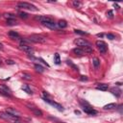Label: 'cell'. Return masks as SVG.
Returning a JSON list of instances; mask_svg holds the SVG:
<instances>
[{"mask_svg":"<svg viewBox=\"0 0 123 123\" xmlns=\"http://www.w3.org/2000/svg\"><path fill=\"white\" fill-rule=\"evenodd\" d=\"M0 117L3 118V119H5V120L11 121V122H13V123H19V118H18V116L10 114H8V113H0Z\"/></svg>","mask_w":123,"mask_h":123,"instance_id":"cell-1","label":"cell"},{"mask_svg":"<svg viewBox=\"0 0 123 123\" xmlns=\"http://www.w3.org/2000/svg\"><path fill=\"white\" fill-rule=\"evenodd\" d=\"M82 109H83V111H84L86 114H90V115H94V114H97V112H96L88 103H87V102H85V103L82 102Z\"/></svg>","mask_w":123,"mask_h":123,"instance_id":"cell-2","label":"cell"},{"mask_svg":"<svg viewBox=\"0 0 123 123\" xmlns=\"http://www.w3.org/2000/svg\"><path fill=\"white\" fill-rule=\"evenodd\" d=\"M27 39L29 40L30 42H34V43H44L46 41V39L40 35H31Z\"/></svg>","mask_w":123,"mask_h":123,"instance_id":"cell-3","label":"cell"},{"mask_svg":"<svg viewBox=\"0 0 123 123\" xmlns=\"http://www.w3.org/2000/svg\"><path fill=\"white\" fill-rule=\"evenodd\" d=\"M18 7L21 8V9L29 10V11H33V12L38 11V8L35 5L31 4V3H28V2H19V3H18Z\"/></svg>","mask_w":123,"mask_h":123,"instance_id":"cell-4","label":"cell"},{"mask_svg":"<svg viewBox=\"0 0 123 123\" xmlns=\"http://www.w3.org/2000/svg\"><path fill=\"white\" fill-rule=\"evenodd\" d=\"M96 46H97V48L98 50L100 51L101 54H106L107 53V50H108V46H107V43L103 40H97L95 42Z\"/></svg>","mask_w":123,"mask_h":123,"instance_id":"cell-5","label":"cell"},{"mask_svg":"<svg viewBox=\"0 0 123 123\" xmlns=\"http://www.w3.org/2000/svg\"><path fill=\"white\" fill-rule=\"evenodd\" d=\"M19 49H20L21 51L27 53L28 55H30V54L32 55L33 52H34V48H33L30 44H22V43H20V44H19Z\"/></svg>","mask_w":123,"mask_h":123,"instance_id":"cell-6","label":"cell"},{"mask_svg":"<svg viewBox=\"0 0 123 123\" xmlns=\"http://www.w3.org/2000/svg\"><path fill=\"white\" fill-rule=\"evenodd\" d=\"M43 100H44L45 102L49 103L50 105H52L54 108H56L58 111H60V112H63V111H64V107H63V106L60 105V104H58V103H56V102H54V101H52V100H50L48 97H43Z\"/></svg>","mask_w":123,"mask_h":123,"instance_id":"cell-7","label":"cell"},{"mask_svg":"<svg viewBox=\"0 0 123 123\" xmlns=\"http://www.w3.org/2000/svg\"><path fill=\"white\" fill-rule=\"evenodd\" d=\"M0 94L5 97H11V89L4 85H0Z\"/></svg>","mask_w":123,"mask_h":123,"instance_id":"cell-8","label":"cell"},{"mask_svg":"<svg viewBox=\"0 0 123 123\" xmlns=\"http://www.w3.org/2000/svg\"><path fill=\"white\" fill-rule=\"evenodd\" d=\"M27 107L29 108V110L30 111H32L33 112V114H35V115H37V116H42V112L39 109V108H37V107H35L34 105H27Z\"/></svg>","mask_w":123,"mask_h":123,"instance_id":"cell-9","label":"cell"},{"mask_svg":"<svg viewBox=\"0 0 123 123\" xmlns=\"http://www.w3.org/2000/svg\"><path fill=\"white\" fill-rule=\"evenodd\" d=\"M74 42H75V44L80 46V47H83V46H91L90 43L85 39H77Z\"/></svg>","mask_w":123,"mask_h":123,"instance_id":"cell-10","label":"cell"},{"mask_svg":"<svg viewBox=\"0 0 123 123\" xmlns=\"http://www.w3.org/2000/svg\"><path fill=\"white\" fill-rule=\"evenodd\" d=\"M42 25H44V26H46L47 28H49V29H51V30H54V29H56V23H55V21L51 18L50 20H48V21H45V22H43V23H41Z\"/></svg>","mask_w":123,"mask_h":123,"instance_id":"cell-11","label":"cell"},{"mask_svg":"<svg viewBox=\"0 0 123 123\" xmlns=\"http://www.w3.org/2000/svg\"><path fill=\"white\" fill-rule=\"evenodd\" d=\"M111 92L114 94V95H115L116 97H119L120 95H121V89L120 88H113L112 89H111Z\"/></svg>","mask_w":123,"mask_h":123,"instance_id":"cell-12","label":"cell"},{"mask_svg":"<svg viewBox=\"0 0 123 123\" xmlns=\"http://www.w3.org/2000/svg\"><path fill=\"white\" fill-rule=\"evenodd\" d=\"M9 37L13 40H18L19 39V35L18 33H17L15 31H10L9 32Z\"/></svg>","mask_w":123,"mask_h":123,"instance_id":"cell-13","label":"cell"},{"mask_svg":"<svg viewBox=\"0 0 123 123\" xmlns=\"http://www.w3.org/2000/svg\"><path fill=\"white\" fill-rule=\"evenodd\" d=\"M57 25L59 26V28L65 29V28L67 27V22H66V20H64V19H61V20H59V22L57 23Z\"/></svg>","mask_w":123,"mask_h":123,"instance_id":"cell-14","label":"cell"},{"mask_svg":"<svg viewBox=\"0 0 123 123\" xmlns=\"http://www.w3.org/2000/svg\"><path fill=\"white\" fill-rule=\"evenodd\" d=\"M117 106H116V104H114V103H110V104H108V105H105L104 107H103V109L104 110H114V109H115Z\"/></svg>","mask_w":123,"mask_h":123,"instance_id":"cell-15","label":"cell"},{"mask_svg":"<svg viewBox=\"0 0 123 123\" xmlns=\"http://www.w3.org/2000/svg\"><path fill=\"white\" fill-rule=\"evenodd\" d=\"M6 113H8L10 114H13V115H15V116H19L20 115L19 112H18L17 110H13V109H7Z\"/></svg>","mask_w":123,"mask_h":123,"instance_id":"cell-16","label":"cell"},{"mask_svg":"<svg viewBox=\"0 0 123 123\" xmlns=\"http://www.w3.org/2000/svg\"><path fill=\"white\" fill-rule=\"evenodd\" d=\"M108 88H109V86H108L107 84H98V85L96 86V88H97V89H99V90H103V91L107 90Z\"/></svg>","mask_w":123,"mask_h":123,"instance_id":"cell-17","label":"cell"},{"mask_svg":"<svg viewBox=\"0 0 123 123\" xmlns=\"http://www.w3.org/2000/svg\"><path fill=\"white\" fill-rule=\"evenodd\" d=\"M80 48L84 51L85 54L86 53H92V51H93V49H92L91 46H83V47H80Z\"/></svg>","mask_w":123,"mask_h":123,"instance_id":"cell-18","label":"cell"},{"mask_svg":"<svg viewBox=\"0 0 123 123\" xmlns=\"http://www.w3.org/2000/svg\"><path fill=\"white\" fill-rule=\"evenodd\" d=\"M72 52H73L74 54H76V55H78V56H83V55H85L84 51H83L80 47H78V48H74V49L72 50Z\"/></svg>","mask_w":123,"mask_h":123,"instance_id":"cell-19","label":"cell"},{"mask_svg":"<svg viewBox=\"0 0 123 123\" xmlns=\"http://www.w3.org/2000/svg\"><path fill=\"white\" fill-rule=\"evenodd\" d=\"M7 25H9V26L18 25V21L15 20V18H10V19L7 20Z\"/></svg>","mask_w":123,"mask_h":123,"instance_id":"cell-20","label":"cell"},{"mask_svg":"<svg viewBox=\"0 0 123 123\" xmlns=\"http://www.w3.org/2000/svg\"><path fill=\"white\" fill-rule=\"evenodd\" d=\"M21 88H22L25 92H27L28 94H32V93H33V92H32V89H31V88H29V86H28V85H23Z\"/></svg>","mask_w":123,"mask_h":123,"instance_id":"cell-21","label":"cell"},{"mask_svg":"<svg viewBox=\"0 0 123 123\" xmlns=\"http://www.w3.org/2000/svg\"><path fill=\"white\" fill-rule=\"evenodd\" d=\"M35 69H36V71H38V72H40V73H42V72H44V68H43V66H41L40 65H35Z\"/></svg>","mask_w":123,"mask_h":123,"instance_id":"cell-22","label":"cell"},{"mask_svg":"<svg viewBox=\"0 0 123 123\" xmlns=\"http://www.w3.org/2000/svg\"><path fill=\"white\" fill-rule=\"evenodd\" d=\"M54 62L56 65H60L61 64V58H60V55L58 53H56L54 55Z\"/></svg>","mask_w":123,"mask_h":123,"instance_id":"cell-23","label":"cell"},{"mask_svg":"<svg viewBox=\"0 0 123 123\" xmlns=\"http://www.w3.org/2000/svg\"><path fill=\"white\" fill-rule=\"evenodd\" d=\"M92 64H93V66H94L95 68H98L99 66H100V61L97 58H94L93 60H92Z\"/></svg>","mask_w":123,"mask_h":123,"instance_id":"cell-24","label":"cell"},{"mask_svg":"<svg viewBox=\"0 0 123 123\" xmlns=\"http://www.w3.org/2000/svg\"><path fill=\"white\" fill-rule=\"evenodd\" d=\"M74 33H75V34H78V35H83V36H87V35H88V33H87V32H85V31L77 30V29H75V30H74Z\"/></svg>","mask_w":123,"mask_h":123,"instance_id":"cell-25","label":"cell"},{"mask_svg":"<svg viewBox=\"0 0 123 123\" xmlns=\"http://www.w3.org/2000/svg\"><path fill=\"white\" fill-rule=\"evenodd\" d=\"M18 14H19V17H20L21 18H28V14H27L26 13H24V12H19Z\"/></svg>","mask_w":123,"mask_h":123,"instance_id":"cell-26","label":"cell"},{"mask_svg":"<svg viewBox=\"0 0 123 123\" xmlns=\"http://www.w3.org/2000/svg\"><path fill=\"white\" fill-rule=\"evenodd\" d=\"M66 64H67V65H69V66H72V68H74V70H77V71H78V67H77L76 66H74V65L71 63V61L67 60V61H66Z\"/></svg>","mask_w":123,"mask_h":123,"instance_id":"cell-27","label":"cell"},{"mask_svg":"<svg viewBox=\"0 0 123 123\" xmlns=\"http://www.w3.org/2000/svg\"><path fill=\"white\" fill-rule=\"evenodd\" d=\"M72 4H73L76 8H80V7H81V5H82V4H81V2H79V1H73V2H72Z\"/></svg>","mask_w":123,"mask_h":123,"instance_id":"cell-28","label":"cell"},{"mask_svg":"<svg viewBox=\"0 0 123 123\" xmlns=\"http://www.w3.org/2000/svg\"><path fill=\"white\" fill-rule=\"evenodd\" d=\"M106 37H107L108 39H109V40H114V39H115V36L113 35V34H107Z\"/></svg>","mask_w":123,"mask_h":123,"instance_id":"cell-29","label":"cell"},{"mask_svg":"<svg viewBox=\"0 0 123 123\" xmlns=\"http://www.w3.org/2000/svg\"><path fill=\"white\" fill-rule=\"evenodd\" d=\"M39 61H40V62H41V63H42L43 65H45V66H47V67H49V65H48L47 63H46V62H45V61H44V60H43L42 58H39Z\"/></svg>","mask_w":123,"mask_h":123,"instance_id":"cell-30","label":"cell"},{"mask_svg":"<svg viewBox=\"0 0 123 123\" xmlns=\"http://www.w3.org/2000/svg\"><path fill=\"white\" fill-rule=\"evenodd\" d=\"M107 15H108L109 18H114V13H113V11H109V12L107 13Z\"/></svg>","mask_w":123,"mask_h":123,"instance_id":"cell-31","label":"cell"},{"mask_svg":"<svg viewBox=\"0 0 123 123\" xmlns=\"http://www.w3.org/2000/svg\"><path fill=\"white\" fill-rule=\"evenodd\" d=\"M6 64H7V65H14L15 63H14L13 60H7V61H6Z\"/></svg>","mask_w":123,"mask_h":123,"instance_id":"cell-32","label":"cell"},{"mask_svg":"<svg viewBox=\"0 0 123 123\" xmlns=\"http://www.w3.org/2000/svg\"><path fill=\"white\" fill-rule=\"evenodd\" d=\"M80 80L81 81H88V77L87 76H81L80 77Z\"/></svg>","mask_w":123,"mask_h":123,"instance_id":"cell-33","label":"cell"},{"mask_svg":"<svg viewBox=\"0 0 123 123\" xmlns=\"http://www.w3.org/2000/svg\"><path fill=\"white\" fill-rule=\"evenodd\" d=\"M24 79H27V80H31V76H29V75H24Z\"/></svg>","mask_w":123,"mask_h":123,"instance_id":"cell-34","label":"cell"},{"mask_svg":"<svg viewBox=\"0 0 123 123\" xmlns=\"http://www.w3.org/2000/svg\"><path fill=\"white\" fill-rule=\"evenodd\" d=\"M0 49H3V44L0 42Z\"/></svg>","mask_w":123,"mask_h":123,"instance_id":"cell-35","label":"cell"},{"mask_svg":"<svg viewBox=\"0 0 123 123\" xmlns=\"http://www.w3.org/2000/svg\"><path fill=\"white\" fill-rule=\"evenodd\" d=\"M97 37H99V38H102V37H103V34H98V35H97Z\"/></svg>","mask_w":123,"mask_h":123,"instance_id":"cell-36","label":"cell"},{"mask_svg":"<svg viewBox=\"0 0 123 123\" xmlns=\"http://www.w3.org/2000/svg\"><path fill=\"white\" fill-rule=\"evenodd\" d=\"M75 114H80V112H79V111H75Z\"/></svg>","mask_w":123,"mask_h":123,"instance_id":"cell-37","label":"cell"},{"mask_svg":"<svg viewBox=\"0 0 123 123\" xmlns=\"http://www.w3.org/2000/svg\"><path fill=\"white\" fill-rule=\"evenodd\" d=\"M0 18H1V14H0Z\"/></svg>","mask_w":123,"mask_h":123,"instance_id":"cell-38","label":"cell"}]
</instances>
